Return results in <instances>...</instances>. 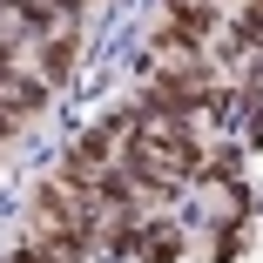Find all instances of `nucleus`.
I'll return each mask as SVG.
<instances>
[{
    "label": "nucleus",
    "instance_id": "3",
    "mask_svg": "<svg viewBox=\"0 0 263 263\" xmlns=\"http://www.w3.org/2000/svg\"><path fill=\"white\" fill-rule=\"evenodd\" d=\"M162 21L202 34V41H223V27H230V0H162Z\"/></svg>",
    "mask_w": 263,
    "mask_h": 263
},
{
    "label": "nucleus",
    "instance_id": "7",
    "mask_svg": "<svg viewBox=\"0 0 263 263\" xmlns=\"http://www.w3.org/2000/svg\"><path fill=\"white\" fill-rule=\"evenodd\" d=\"M250 250V223H216V236H209V263H236Z\"/></svg>",
    "mask_w": 263,
    "mask_h": 263
},
{
    "label": "nucleus",
    "instance_id": "4",
    "mask_svg": "<svg viewBox=\"0 0 263 263\" xmlns=\"http://www.w3.org/2000/svg\"><path fill=\"white\" fill-rule=\"evenodd\" d=\"M148 223L155 216H108V230H101V256L108 263H142V250H148Z\"/></svg>",
    "mask_w": 263,
    "mask_h": 263
},
{
    "label": "nucleus",
    "instance_id": "6",
    "mask_svg": "<svg viewBox=\"0 0 263 263\" xmlns=\"http://www.w3.org/2000/svg\"><path fill=\"white\" fill-rule=\"evenodd\" d=\"M196 182H209V189L243 182V148H236V142H209V155H202V176H196Z\"/></svg>",
    "mask_w": 263,
    "mask_h": 263
},
{
    "label": "nucleus",
    "instance_id": "5",
    "mask_svg": "<svg viewBox=\"0 0 263 263\" xmlns=\"http://www.w3.org/2000/svg\"><path fill=\"white\" fill-rule=\"evenodd\" d=\"M182 256H189V230L169 223V216H155V223H148V250H142V263H182Z\"/></svg>",
    "mask_w": 263,
    "mask_h": 263
},
{
    "label": "nucleus",
    "instance_id": "1",
    "mask_svg": "<svg viewBox=\"0 0 263 263\" xmlns=\"http://www.w3.org/2000/svg\"><path fill=\"white\" fill-rule=\"evenodd\" d=\"M81 54H88V27L81 21H61L54 34H41V41H27V68L47 81V88H68L74 74H81Z\"/></svg>",
    "mask_w": 263,
    "mask_h": 263
},
{
    "label": "nucleus",
    "instance_id": "8",
    "mask_svg": "<svg viewBox=\"0 0 263 263\" xmlns=\"http://www.w3.org/2000/svg\"><path fill=\"white\" fill-rule=\"evenodd\" d=\"M256 142H263V95L243 101V148H256Z\"/></svg>",
    "mask_w": 263,
    "mask_h": 263
},
{
    "label": "nucleus",
    "instance_id": "2",
    "mask_svg": "<svg viewBox=\"0 0 263 263\" xmlns=\"http://www.w3.org/2000/svg\"><path fill=\"white\" fill-rule=\"evenodd\" d=\"M0 101H7V108H14V115L34 128L47 108H54V88H47L34 68H7V74H0Z\"/></svg>",
    "mask_w": 263,
    "mask_h": 263
},
{
    "label": "nucleus",
    "instance_id": "9",
    "mask_svg": "<svg viewBox=\"0 0 263 263\" xmlns=\"http://www.w3.org/2000/svg\"><path fill=\"white\" fill-rule=\"evenodd\" d=\"M21 135H27V122H21V115L7 108V101H0V148H14Z\"/></svg>",
    "mask_w": 263,
    "mask_h": 263
}]
</instances>
